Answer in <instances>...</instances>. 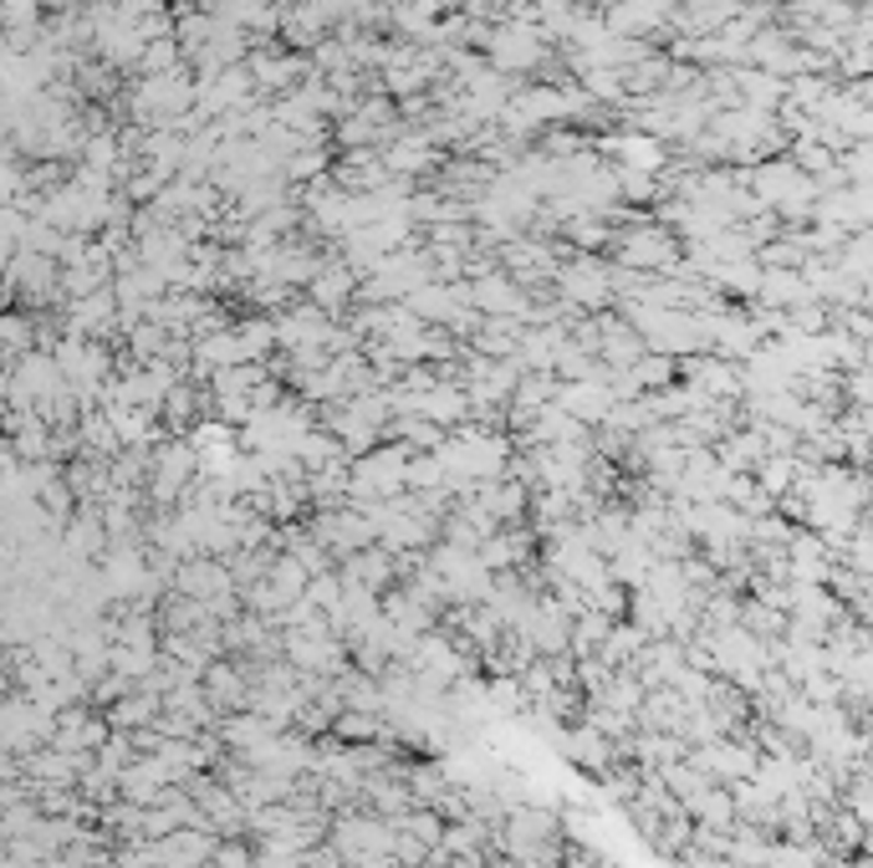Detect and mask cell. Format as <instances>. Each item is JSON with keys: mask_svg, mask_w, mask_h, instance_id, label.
<instances>
[{"mask_svg": "<svg viewBox=\"0 0 873 868\" xmlns=\"http://www.w3.org/2000/svg\"><path fill=\"white\" fill-rule=\"evenodd\" d=\"M618 148H624V158H628V164H639V169H654V164H659V148L649 139H624Z\"/></svg>", "mask_w": 873, "mask_h": 868, "instance_id": "7a4b0ae2", "label": "cell"}, {"mask_svg": "<svg viewBox=\"0 0 873 868\" xmlns=\"http://www.w3.org/2000/svg\"><path fill=\"white\" fill-rule=\"evenodd\" d=\"M149 715H158V700H154V694H128L123 705L113 711V726H118V730H123V726H143Z\"/></svg>", "mask_w": 873, "mask_h": 868, "instance_id": "6da1fadb", "label": "cell"}, {"mask_svg": "<svg viewBox=\"0 0 873 868\" xmlns=\"http://www.w3.org/2000/svg\"><path fill=\"white\" fill-rule=\"evenodd\" d=\"M220 868H250V858L240 848H220Z\"/></svg>", "mask_w": 873, "mask_h": 868, "instance_id": "3957f363", "label": "cell"}]
</instances>
